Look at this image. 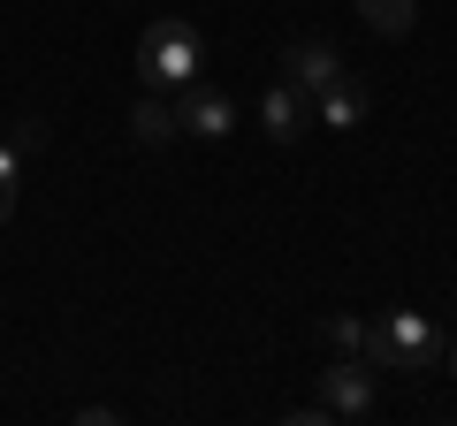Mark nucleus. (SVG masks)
<instances>
[{"label": "nucleus", "instance_id": "1", "mask_svg": "<svg viewBox=\"0 0 457 426\" xmlns=\"http://www.w3.org/2000/svg\"><path fill=\"white\" fill-rule=\"evenodd\" d=\"M206 77V46H198V31L183 16H153L145 31H137V84L145 92H176V84Z\"/></svg>", "mask_w": 457, "mask_h": 426}, {"label": "nucleus", "instance_id": "2", "mask_svg": "<svg viewBox=\"0 0 457 426\" xmlns=\"http://www.w3.org/2000/svg\"><path fill=\"white\" fill-rule=\"evenodd\" d=\"M359 358L374 365V373H427V365L442 358V343H435V328H427L420 312H381V320H366V343H359Z\"/></svg>", "mask_w": 457, "mask_h": 426}, {"label": "nucleus", "instance_id": "3", "mask_svg": "<svg viewBox=\"0 0 457 426\" xmlns=\"http://www.w3.org/2000/svg\"><path fill=\"white\" fill-rule=\"evenodd\" d=\"M374 396H381V373L343 350V358L320 373V396H312V404H320V419H351L359 426V419H374Z\"/></svg>", "mask_w": 457, "mask_h": 426}, {"label": "nucleus", "instance_id": "4", "mask_svg": "<svg viewBox=\"0 0 457 426\" xmlns=\"http://www.w3.org/2000/svg\"><path fill=\"white\" fill-rule=\"evenodd\" d=\"M176 130H191V137H206V145H221V137L237 130V99H228L221 84H206V77L176 84Z\"/></svg>", "mask_w": 457, "mask_h": 426}, {"label": "nucleus", "instance_id": "5", "mask_svg": "<svg viewBox=\"0 0 457 426\" xmlns=\"http://www.w3.org/2000/svg\"><path fill=\"white\" fill-rule=\"evenodd\" d=\"M260 130L275 137V145H297V137L312 130V99L297 92L290 77H282V84H267V92H260Z\"/></svg>", "mask_w": 457, "mask_h": 426}, {"label": "nucleus", "instance_id": "6", "mask_svg": "<svg viewBox=\"0 0 457 426\" xmlns=\"http://www.w3.org/2000/svg\"><path fill=\"white\" fill-rule=\"evenodd\" d=\"M282 69H290V84H297V92H305V99H320L328 84L343 77V53L328 46V38H297V46L282 53Z\"/></svg>", "mask_w": 457, "mask_h": 426}, {"label": "nucleus", "instance_id": "7", "mask_svg": "<svg viewBox=\"0 0 457 426\" xmlns=\"http://www.w3.org/2000/svg\"><path fill=\"white\" fill-rule=\"evenodd\" d=\"M312 122H320V130H359V122H366V84L336 77L320 99H312Z\"/></svg>", "mask_w": 457, "mask_h": 426}, {"label": "nucleus", "instance_id": "8", "mask_svg": "<svg viewBox=\"0 0 457 426\" xmlns=\"http://www.w3.org/2000/svg\"><path fill=\"white\" fill-rule=\"evenodd\" d=\"M38 137H46V130H38V122H16V130L0 137V221L16 213V160H23V152L38 145Z\"/></svg>", "mask_w": 457, "mask_h": 426}, {"label": "nucleus", "instance_id": "9", "mask_svg": "<svg viewBox=\"0 0 457 426\" xmlns=\"http://www.w3.org/2000/svg\"><path fill=\"white\" fill-rule=\"evenodd\" d=\"M130 137H137V145H168V137H183V130H176V107H168V99H153V92H137Z\"/></svg>", "mask_w": 457, "mask_h": 426}, {"label": "nucleus", "instance_id": "10", "mask_svg": "<svg viewBox=\"0 0 457 426\" xmlns=\"http://www.w3.org/2000/svg\"><path fill=\"white\" fill-rule=\"evenodd\" d=\"M359 16H366V23H374V31H381V38H404V31H411V23H420V0H366Z\"/></svg>", "mask_w": 457, "mask_h": 426}, {"label": "nucleus", "instance_id": "11", "mask_svg": "<svg viewBox=\"0 0 457 426\" xmlns=\"http://www.w3.org/2000/svg\"><path fill=\"white\" fill-rule=\"evenodd\" d=\"M320 335H328L336 350H351V358H359V343H366V320H359V312H320Z\"/></svg>", "mask_w": 457, "mask_h": 426}, {"label": "nucleus", "instance_id": "12", "mask_svg": "<svg viewBox=\"0 0 457 426\" xmlns=\"http://www.w3.org/2000/svg\"><path fill=\"white\" fill-rule=\"evenodd\" d=\"M450 373H457V343H450Z\"/></svg>", "mask_w": 457, "mask_h": 426}, {"label": "nucleus", "instance_id": "13", "mask_svg": "<svg viewBox=\"0 0 457 426\" xmlns=\"http://www.w3.org/2000/svg\"><path fill=\"white\" fill-rule=\"evenodd\" d=\"M351 8H366V0H351Z\"/></svg>", "mask_w": 457, "mask_h": 426}]
</instances>
